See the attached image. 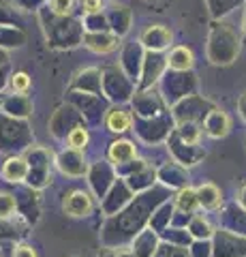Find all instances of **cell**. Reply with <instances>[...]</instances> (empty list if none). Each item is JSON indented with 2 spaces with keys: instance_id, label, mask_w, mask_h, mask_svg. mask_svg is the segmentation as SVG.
<instances>
[{
  "instance_id": "obj_1",
  "label": "cell",
  "mask_w": 246,
  "mask_h": 257,
  "mask_svg": "<svg viewBox=\"0 0 246 257\" xmlns=\"http://www.w3.org/2000/svg\"><path fill=\"white\" fill-rule=\"evenodd\" d=\"M92 210V199L88 193H84V191H73V193H69V197L65 199V212L69 216H86Z\"/></svg>"
},
{
  "instance_id": "obj_2",
  "label": "cell",
  "mask_w": 246,
  "mask_h": 257,
  "mask_svg": "<svg viewBox=\"0 0 246 257\" xmlns=\"http://www.w3.org/2000/svg\"><path fill=\"white\" fill-rule=\"evenodd\" d=\"M105 124H107L109 131L122 133V131H126V128L131 126V116L126 114V111H122V109H112L107 114V118H105Z\"/></svg>"
},
{
  "instance_id": "obj_3",
  "label": "cell",
  "mask_w": 246,
  "mask_h": 257,
  "mask_svg": "<svg viewBox=\"0 0 246 257\" xmlns=\"http://www.w3.org/2000/svg\"><path fill=\"white\" fill-rule=\"evenodd\" d=\"M109 157H112V161H116V163L131 161L135 157V148L129 142H116V144H112V148H109Z\"/></svg>"
},
{
  "instance_id": "obj_4",
  "label": "cell",
  "mask_w": 246,
  "mask_h": 257,
  "mask_svg": "<svg viewBox=\"0 0 246 257\" xmlns=\"http://www.w3.org/2000/svg\"><path fill=\"white\" fill-rule=\"evenodd\" d=\"M169 67L171 69H190L193 67V54H190V50H186V47H178V50H173L171 58H169Z\"/></svg>"
},
{
  "instance_id": "obj_5",
  "label": "cell",
  "mask_w": 246,
  "mask_h": 257,
  "mask_svg": "<svg viewBox=\"0 0 246 257\" xmlns=\"http://www.w3.org/2000/svg\"><path fill=\"white\" fill-rule=\"evenodd\" d=\"M86 144H88V131L82 126H75L73 131L69 133V146L73 150H82V148H86Z\"/></svg>"
},
{
  "instance_id": "obj_6",
  "label": "cell",
  "mask_w": 246,
  "mask_h": 257,
  "mask_svg": "<svg viewBox=\"0 0 246 257\" xmlns=\"http://www.w3.org/2000/svg\"><path fill=\"white\" fill-rule=\"evenodd\" d=\"M197 204H199V197H197L195 191L186 189V191H182L178 195V206L182 208V210H193Z\"/></svg>"
},
{
  "instance_id": "obj_7",
  "label": "cell",
  "mask_w": 246,
  "mask_h": 257,
  "mask_svg": "<svg viewBox=\"0 0 246 257\" xmlns=\"http://www.w3.org/2000/svg\"><path fill=\"white\" fill-rule=\"evenodd\" d=\"M15 210V199L9 193H0V216H11Z\"/></svg>"
},
{
  "instance_id": "obj_8",
  "label": "cell",
  "mask_w": 246,
  "mask_h": 257,
  "mask_svg": "<svg viewBox=\"0 0 246 257\" xmlns=\"http://www.w3.org/2000/svg\"><path fill=\"white\" fill-rule=\"evenodd\" d=\"M11 86H13V90L15 92H26L28 88H30V77H28V73H15L13 77H11Z\"/></svg>"
},
{
  "instance_id": "obj_9",
  "label": "cell",
  "mask_w": 246,
  "mask_h": 257,
  "mask_svg": "<svg viewBox=\"0 0 246 257\" xmlns=\"http://www.w3.org/2000/svg\"><path fill=\"white\" fill-rule=\"evenodd\" d=\"M52 9L58 15H67L71 11V0H52Z\"/></svg>"
},
{
  "instance_id": "obj_10",
  "label": "cell",
  "mask_w": 246,
  "mask_h": 257,
  "mask_svg": "<svg viewBox=\"0 0 246 257\" xmlns=\"http://www.w3.org/2000/svg\"><path fill=\"white\" fill-rule=\"evenodd\" d=\"M15 257H37V253H35V248H33V246L22 244V246L15 248Z\"/></svg>"
},
{
  "instance_id": "obj_11",
  "label": "cell",
  "mask_w": 246,
  "mask_h": 257,
  "mask_svg": "<svg viewBox=\"0 0 246 257\" xmlns=\"http://www.w3.org/2000/svg\"><path fill=\"white\" fill-rule=\"evenodd\" d=\"M101 9V0H84V11L86 13H97Z\"/></svg>"
}]
</instances>
